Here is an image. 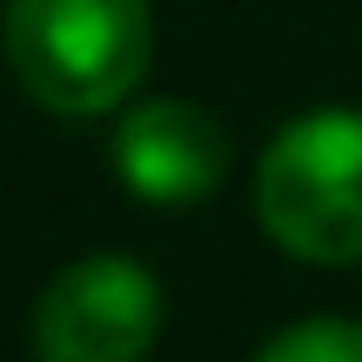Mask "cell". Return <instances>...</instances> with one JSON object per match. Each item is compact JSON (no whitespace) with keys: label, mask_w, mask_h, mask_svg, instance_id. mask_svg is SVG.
<instances>
[{"label":"cell","mask_w":362,"mask_h":362,"mask_svg":"<svg viewBox=\"0 0 362 362\" xmlns=\"http://www.w3.org/2000/svg\"><path fill=\"white\" fill-rule=\"evenodd\" d=\"M7 61L47 115H107L148 81L155 13L148 0H7Z\"/></svg>","instance_id":"1"},{"label":"cell","mask_w":362,"mask_h":362,"mask_svg":"<svg viewBox=\"0 0 362 362\" xmlns=\"http://www.w3.org/2000/svg\"><path fill=\"white\" fill-rule=\"evenodd\" d=\"M255 221L296 262H362V115L315 107L269 141L255 168Z\"/></svg>","instance_id":"2"},{"label":"cell","mask_w":362,"mask_h":362,"mask_svg":"<svg viewBox=\"0 0 362 362\" xmlns=\"http://www.w3.org/2000/svg\"><path fill=\"white\" fill-rule=\"evenodd\" d=\"M161 336V282L134 255H81L40 288L34 362H148Z\"/></svg>","instance_id":"3"},{"label":"cell","mask_w":362,"mask_h":362,"mask_svg":"<svg viewBox=\"0 0 362 362\" xmlns=\"http://www.w3.org/2000/svg\"><path fill=\"white\" fill-rule=\"evenodd\" d=\"M107 155H115V175L134 202L188 208V202H208L221 188V175H228V134L194 101H141V107L121 115Z\"/></svg>","instance_id":"4"},{"label":"cell","mask_w":362,"mask_h":362,"mask_svg":"<svg viewBox=\"0 0 362 362\" xmlns=\"http://www.w3.org/2000/svg\"><path fill=\"white\" fill-rule=\"evenodd\" d=\"M255 362H362V322H349V315L296 322V329H282L275 342H262Z\"/></svg>","instance_id":"5"}]
</instances>
